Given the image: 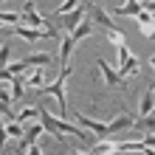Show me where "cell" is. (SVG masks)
I'll return each instance as SVG.
<instances>
[{"label": "cell", "mask_w": 155, "mask_h": 155, "mask_svg": "<svg viewBox=\"0 0 155 155\" xmlns=\"http://www.w3.org/2000/svg\"><path fill=\"white\" fill-rule=\"evenodd\" d=\"M79 3H82V0H65V3H62V6H59V8H57V12H54V14H59V17H62V14L74 12V8H76Z\"/></svg>", "instance_id": "7402d4cb"}, {"label": "cell", "mask_w": 155, "mask_h": 155, "mask_svg": "<svg viewBox=\"0 0 155 155\" xmlns=\"http://www.w3.org/2000/svg\"><path fill=\"white\" fill-rule=\"evenodd\" d=\"M141 8H144V3H141V0H127L121 8H113L110 14H116V17H135V14L141 12Z\"/></svg>", "instance_id": "30bf717a"}, {"label": "cell", "mask_w": 155, "mask_h": 155, "mask_svg": "<svg viewBox=\"0 0 155 155\" xmlns=\"http://www.w3.org/2000/svg\"><path fill=\"white\" fill-rule=\"evenodd\" d=\"M144 144H147V147H155V133H147V135H144Z\"/></svg>", "instance_id": "484cf974"}, {"label": "cell", "mask_w": 155, "mask_h": 155, "mask_svg": "<svg viewBox=\"0 0 155 155\" xmlns=\"http://www.w3.org/2000/svg\"><path fill=\"white\" fill-rule=\"evenodd\" d=\"M42 130H45V124H42V121H40V124H37V121H28V124H25L23 138H20V150H28L31 144L40 138V133H42Z\"/></svg>", "instance_id": "52a82bcc"}, {"label": "cell", "mask_w": 155, "mask_h": 155, "mask_svg": "<svg viewBox=\"0 0 155 155\" xmlns=\"http://www.w3.org/2000/svg\"><path fill=\"white\" fill-rule=\"evenodd\" d=\"M118 74H121L124 79H127V76H130V74L135 76V74H138V59H135V57H133V54H130V57H127V59L121 62V68H118Z\"/></svg>", "instance_id": "8fae6325"}, {"label": "cell", "mask_w": 155, "mask_h": 155, "mask_svg": "<svg viewBox=\"0 0 155 155\" xmlns=\"http://www.w3.org/2000/svg\"><path fill=\"white\" fill-rule=\"evenodd\" d=\"M93 31H96V23L87 17V20H82V23L76 25V28L71 31V34H65V40H62V45H59V59H62V65H68V59H71V51H74V45H76L82 37H90Z\"/></svg>", "instance_id": "7a4b0ae2"}, {"label": "cell", "mask_w": 155, "mask_h": 155, "mask_svg": "<svg viewBox=\"0 0 155 155\" xmlns=\"http://www.w3.org/2000/svg\"><path fill=\"white\" fill-rule=\"evenodd\" d=\"M90 3H93V6H99V3H102V0H90Z\"/></svg>", "instance_id": "83f0119b"}, {"label": "cell", "mask_w": 155, "mask_h": 155, "mask_svg": "<svg viewBox=\"0 0 155 155\" xmlns=\"http://www.w3.org/2000/svg\"><path fill=\"white\" fill-rule=\"evenodd\" d=\"M133 127L141 130V133H155V116H138Z\"/></svg>", "instance_id": "7c38bea8"}, {"label": "cell", "mask_w": 155, "mask_h": 155, "mask_svg": "<svg viewBox=\"0 0 155 155\" xmlns=\"http://www.w3.org/2000/svg\"><path fill=\"white\" fill-rule=\"evenodd\" d=\"M34 118H40V107H25V110L17 113V121H23V124L34 121Z\"/></svg>", "instance_id": "9a60e30c"}, {"label": "cell", "mask_w": 155, "mask_h": 155, "mask_svg": "<svg viewBox=\"0 0 155 155\" xmlns=\"http://www.w3.org/2000/svg\"><path fill=\"white\" fill-rule=\"evenodd\" d=\"M0 3H3V0H0Z\"/></svg>", "instance_id": "4dcf8cb0"}, {"label": "cell", "mask_w": 155, "mask_h": 155, "mask_svg": "<svg viewBox=\"0 0 155 155\" xmlns=\"http://www.w3.org/2000/svg\"><path fill=\"white\" fill-rule=\"evenodd\" d=\"M144 8H147V12H152V14H155V0H150V3H144Z\"/></svg>", "instance_id": "4316f807"}, {"label": "cell", "mask_w": 155, "mask_h": 155, "mask_svg": "<svg viewBox=\"0 0 155 155\" xmlns=\"http://www.w3.org/2000/svg\"><path fill=\"white\" fill-rule=\"evenodd\" d=\"M141 34L147 40H155V25H141Z\"/></svg>", "instance_id": "cb8c5ba5"}, {"label": "cell", "mask_w": 155, "mask_h": 155, "mask_svg": "<svg viewBox=\"0 0 155 155\" xmlns=\"http://www.w3.org/2000/svg\"><path fill=\"white\" fill-rule=\"evenodd\" d=\"M0 23L3 25H17V23H23V17L17 12H0Z\"/></svg>", "instance_id": "d6986e66"}, {"label": "cell", "mask_w": 155, "mask_h": 155, "mask_svg": "<svg viewBox=\"0 0 155 155\" xmlns=\"http://www.w3.org/2000/svg\"><path fill=\"white\" fill-rule=\"evenodd\" d=\"M135 20H138V25H155V17L147 12V8H141V12L135 14Z\"/></svg>", "instance_id": "ffe728a7"}, {"label": "cell", "mask_w": 155, "mask_h": 155, "mask_svg": "<svg viewBox=\"0 0 155 155\" xmlns=\"http://www.w3.org/2000/svg\"><path fill=\"white\" fill-rule=\"evenodd\" d=\"M45 82H48V76H45V71H31V76H28V85L31 87H45Z\"/></svg>", "instance_id": "e0dca14e"}, {"label": "cell", "mask_w": 155, "mask_h": 155, "mask_svg": "<svg viewBox=\"0 0 155 155\" xmlns=\"http://www.w3.org/2000/svg\"><path fill=\"white\" fill-rule=\"evenodd\" d=\"M90 152H96V155H110V152H118V144H116V141H107V138H102V141H99V144H96V147L90 150Z\"/></svg>", "instance_id": "4fadbf2b"}, {"label": "cell", "mask_w": 155, "mask_h": 155, "mask_svg": "<svg viewBox=\"0 0 155 155\" xmlns=\"http://www.w3.org/2000/svg\"><path fill=\"white\" fill-rule=\"evenodd\" d=\"M150 62H152V68H155V57H152V59H150Z\"/></svg>", "instance_id": "f1b7e54d"}, {"label": "cell", "mask_w": 155, "mask_h": 155, "mask_svg": "<svg viewBox=\"0 0 155 155\" xmlns=\"http://www.w3.org/2000/svg\"><path fill=\"white\" fill-rule=\"evenodd\" d=\"M87 6H90V0H82V3L74 8V12H68V14H62V20H59V28L65 31V34H71L76 28V25L85 20V14H87Z\"/></svg>", "instance_id": "8992f818"}, {"label": "cell", "mask_w": 155, "mask_h": 155, "mask_svg": "<svg viewBox=\"0 0 155 155\" xmlns=\"http://www.w3.org/2000/svg\"><path fill=\"white\" fill-rule=\"evenodd\" d=\"M25 68H31L25 59L23 62H8V71H12V74H25Z\"/></svg>", "instance_id": "603a6c76"}, {"label": "cell", "mask_w": 155, "mask_h": 155, "mask_svg": "<svg viewBox=\"0 0 155 155\" xmlns=\"http://www.w3.org/2000/svg\"><path fill=\"white\" fill-rule=\"evenodd\" d=\"M68 76H71V68H68V65H62V71H59L57 82H51V85H45V87H42V93L54 96V99L59 102V107H62V110L68 107V102H65V82H68Z\"/></svg>", "instance_id": "3957f363"}, {"label": "cell", "mask_w": 155, "mask_h": 155, "mask_svg": "<svg viewBox=\"0 0 155 155\" xmlns=\"http://www.w3.org/2000/svg\"><path fill=\"white\" fill-rule=\"evenodd\" d=\"M25 62H28V65H42L45 68V65H51V62H54V57H51V54H31Z\"/></svg>", "instance_id": "ac0fdd59"}, {"label": "cell", "mask_w": 155, "mask_h": 155, "mask_svg": "<svg viewBox=\"0 0 155 155\" xmlns=\"http://www.w3.org/2000/svg\"><path fill=\"white\" fill-rule=\"evenodd\" d=\"M116 48H118V59H121V62H124L127 57H130V48H127L124 42H121V45H116Z\"/></svg>", "instance_id": "d4e9b609"}, {"label": "cell", "mask_w": 155, "mask_h": 155, "mask_svg": "<svg viewBox=\"0 0 155 155\" xmlns=\"http://www.w3.org/2000/svg\"><path fill=\"white\" fill-rule=\"evenodd\" d=\"M152 96H155V90H152Z\"/></svg>", "instance_id": "f546056e"}, {"label": "cell", "mask_w": 155, "mask_h": 155, "mask_svg": "<svg viewBox=\"0 0 155 155\" xmlns=\"http://www.w3.org/2000/svg\"><path fill=\"white\" fill-rule=\"evenodd\" d=\"M8 85H12V96H14V102H17V99H23V74H14Z\"/></svg>", "instance_id": "2e32d148"}, {"label": "cell", "mask_w": 155, "mask_h": 155, "mask_svg": "<svg viewBox=\"0 0 155 155\" xmlns=\"http://www.w3.org/2000/svg\"><path fill=\"white\" fill-rule=\"evenodd\" d=\"M8 57H12V45L3 42L0 45V68H8Z\"/></svg>", "instance_id": "44dd1931"}, {"label": "cell", "mask_w": 155, "mask_h": 155, "mask_svg": "<svg viewBox=\"0 0 155 155\" xmlns=\"http://www.w3.org/2000/svg\"><path fill=\"white\" fill-rule=\"evenodd\" d=\"M152 107H155V96H152V87H150L147 93L141 96V110H138V116H150Z\"/></svg>", "instance_id": "5bb4252c"}, {"label": "cell", "mask_w": 155, "mask_h": 155, "mask_svg": "<svg viewBox=\"0 0 155 155\" xmlns=\"http://www.w3.org/2000/svg\"><path fill=\"white\" fill-rule=\"evenodd\" d=\"M40 121H42L45 127H57L59 133H71V135H76V138H87V133L82 130V127H74V124L62 121V118H54L48 110H42V107H40Z\"/></svg>", "instance_id": "5b68a950"}, {"label": "cell", "mask_w": 155, "mask_h": 155, "mask_svg": "<svg viewBox=\"0 0 155 155\" xmlns=\"http://www.w3.org/2000/svg\"><path fill=\"white\" fill-rule=\"evenodd\" d=\"M74 118H76V124H79V127H87V130H90V133H96L99 138H110L113 133H118V130H127V127H133V124H135V118H133V116H127V113L116 116L110 124L93 121V118H87V116H82V113H74Z\"/></svg>", "instance_id": "6da1fadb"}, {"label": "cell", "mask_w": 155, "mask_h": 155, "mask_svg": "<svg viewBox=\"0 0 155 155\" xmlns=\"http://www.w3.org/2000/svg\"><path fill=\"white\" fill-rule=\"evenodd\" d=\"M0 25H3V23H0Z\"/></svg>", "instance_id": "1f68e13d"}, {"label": "cell", "mask_w": 155, "mask_h": 155, "mask_svg": "<svg viewBox=\"0 0 155 155\" xmlns=\"http://www.w3.org/2000/svg\"><path fill=\"white\" fill-rule=\"evenodd\" d=\"M14 34L23 37L25 42H37V40H54V37H57V28H54V25H48V28H31V25L17 23L14 25Z\"/></svg>", "instance_id": "277c9868"}, {"label": "cell", "mask_w": 155, "mask_h": 155, "mask_svg": "<svg viewBox=\"0 0 155 155\" xmlns=\"http://www.w3.org/2000/svg\"><path fill=\"white\" fill-rule=\"evenodd\" d=\"M23 23H25V25H31V28H48V23H45L42 17L37 14L34 3H25V8H23Z\"/></svg>", "instance_id": "9c48e42d"}, {"label": "cell", "mask_w": 155, "mask_h": 155, "mask_svg": "<svg viewBox=\"0 0 155 155\" xmlns=\"http://www.w3.org/2000/svg\"><path fill=\"white\" fill-rule=\"evenodd\" d=\"M96 65H99V71L104 74V79H107V85H113V87H127V82H124V76L121 74H116V71L107 65L104 59H96Z\"/></svg>", "instance_id": "ba28073f"}]
</instances>
